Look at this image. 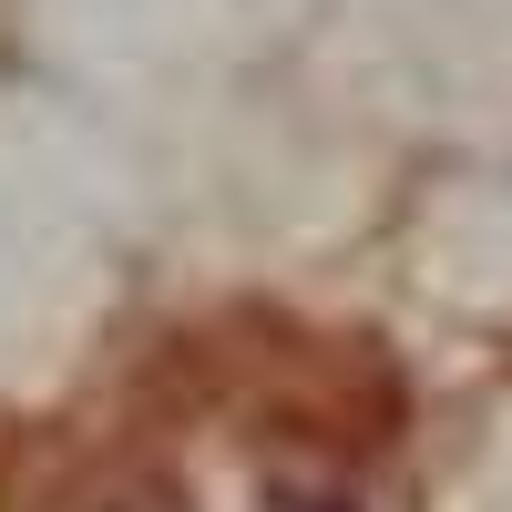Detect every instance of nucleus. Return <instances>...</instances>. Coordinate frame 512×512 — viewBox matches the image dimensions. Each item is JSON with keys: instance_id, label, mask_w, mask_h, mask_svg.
<instances>
[{"instance_id": "1", "label": "nucleus", "mask_w": 512, "mask_h": 512, "mask_svg": "<svg viewBox=\"0 0 512 512\" xmlns=\"http://www.w3.org/2000/svg\"><path fill=\"white\" fill-rule=\"evenodd\" d=\"M267 420L297 441H338V451H379L400 431V379L369 349H318V338H287L267 369Z\"/></svg>"}, {"instance_id": "2", "label": "nucleus", "mask_w": 512, "mask_h": 512, "mask_svg": "<svg viewBox=\"0 0 512 512\" xmlns=\"http://www.w3.org/2000/svg\"><path fill=\"white\" fill-rule=\"evenodd\" d=\"M52 512H185V492L154 472V461H103V472H82Z\"/></svg>"}]
</instances>
